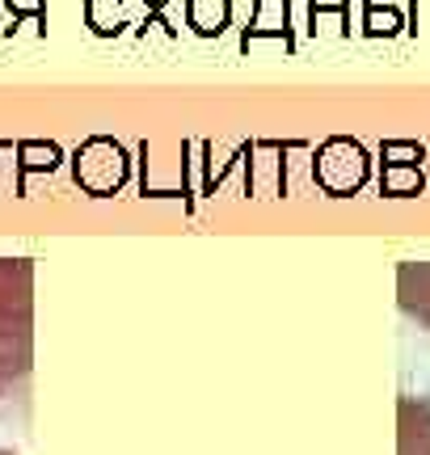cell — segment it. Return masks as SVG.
I'll return each instance as SVG.
<instances>
[{
  "label": "cell",
  "instance_id": "obj_3",
  "mask_svg": "<svg viewBox=\"0 0 430 455\" xmlns=\"http://www.w3.org/2000/svg\"><path fill=\"white\" fill-rule=\"evenodd\" d=\"M401 455H430V401L401 396Z\"/></svg>",
  "mask_w": 430,
  "mask_h": 455
},
{
  "label": "cell",
  "instance_id": "obj_2",
  "mask_svg": "<svg viewBox=\"0 0 430 455\" xmlns=\"http://www.w3.org/2000/svg\"><path fill=\"white\" fill-rule=\"evenodd\" d=\"M397 304L405 316L430 329V261H401L397 266Z\"/></svg>",
  "mask_w": 430,
  "mask_h": 455
},
{
  "label": "cell",
  "instance_id": "obj_1",
  "mask_svg": "<svg viewBox=\"0 0 430 455\" xmlns=\"http://www.w3.org/2000/svg\"><path fill=\"white\" fill-rule=\"evenodd\" d=\"M30 367V266L0 261V392Z\"/></svg>",
  "mask_w": 430,
  "mask_h": 455
}]
</instances>
